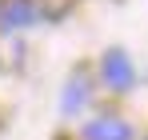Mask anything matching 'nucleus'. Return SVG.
Instances as JSON below:
<instances>
[{
    "mask_svg": "<svg viewBox=\"0 0 148 140\" xmlns=\"http://www.w3.org/2000/svg\"><path fill=\"white\" fill-rule=\"evenodd\" d=\"M32 20V4L28 0H12L8 8H4V24L12 28V24H28Z\"/></svg>",
    "mask_w": 148,
    "mask_h": 140,
    "instance_id": "3",
    "label": "nucleus"
},
{
    "mask_svg": "<svg viewBox=\"0 0 148 140\" xmlns=\"http://www.w3.org/2000/svg\"><path fill=\"white\" fill-rule=\"evenodd\" d=\"M100 72H104V80L112 84V88H132V80H136V68H132V60L124 56V52H108L104 56V64H100Z\"/></svg>",
    "mask_w": 148,
    "mask_h": 140,
    "instance_id": "1",
    "label": "nucleus"
},
{
    "mask_svg": "<svg viewBox=\"0 0 148 140\" xmlns=\"http://www.w3.org/2000/svg\"><path fill=\"white\" fill-rule=\"evenodd\" d=\"M84 136L88 140H132V128L116 116H96L88 128H84Z\"/></svg>",
    "mask_w": 148,
    "mask_h": 140,
    "instance_id": "2",
    "label": "nucleus"
},
{
    "mask_svg": "<svg viewBox=\"0 0 148 140\" xmlns=\"http://www.w3.org/2000/svg\"><path fill=\"white\" fill-rule=\"evenodd\" d=\"M88 100V88H84V80H72V88L64 92V112H72V108H80Z\"/></svg>",
    "mask_w": 148,
    "mask_h": 140,
    "instance_id": "4",
    "label": "nucleus"
}]
</instances>
